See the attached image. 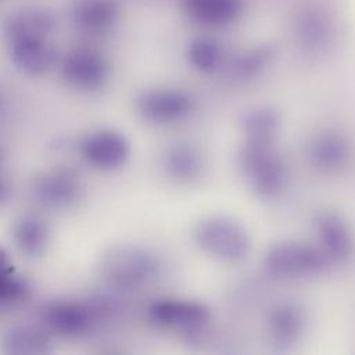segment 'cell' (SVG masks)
I'll return each mask as SVG.
<instances>
[{
  "instance_id": "8992f818",
  "label": "cell",
  "mask_w": 355,
  "mask_h": 355,
  "mask_svg": "<svg viewBox=\"0 0 355 355\" xmlns=\"http://www.w3.org/2000/svg\"><path fill=\"white\" fill-rule=\"evenodd\" d=\"M197 108V98L182 87H153L136 98L137 114L153 125H173L187 119Z\"/></svg>"
},
{
  "instance_id": "d6986e66",
  "label": "cell",
  "mask_w": 355,
  "mask_h": 355,
  "mask_svg": "<svg viewBox=\"0 0 355 355\" xmlns=\"http://www.w3.org/2000/svg\"><path fill=\"white\" fill-rule=\"evenodd\" d=\"M229 57L225 44L208 35L193 37L186 47L187 62L197 72L207 75L223 71Z\"/></svg>"
},
{
  "instance_id": "5bb4252c",
  "label": "cell",
  "mask_w": 355,
  "mask_h": 355,
  "mask_svg": "<svg viewBox=\"0 0 355 355\" xmlns=\"http://www.w3.org/2000/svg\"><path fill=\"white\" fill-rule=\"evenodd\" d=\"M43 322L50 331L58 336L78 337L90 330L94 323V312L83 302L61 300L43 309Z\"/></svg>"
},
{
  "instance_id": "ac0fdd59",
  "label": "cell",
  "mask_w": 355,
  "mask_h": 355,
  "mask_svg": "<svg viewBox=\"0 0 355 355\" xmlns=\"http://www.w3.org/2000/svg\"><path fill=\"white\" fill-rule=\"evenodd\" d=\"M12 241L22 255L28 258L42 257L50 243L47 222L33 214L19 216L12 226Z\"/></svg>"
},
{
  "instance_id": "52a82bcc",
  "label": "cell",
  "mask_w": 355,
  "mask_h": 355,
  "mask_svg": "<svg viewBox=\"0 0 355 355\" xmlns=\"http://www.w3.org/2000/svg\"><path fill=\"white\" fill-rule=\"evenodd\" d=\"M150 322L162 330L193 334L202 331L211 322L209 308L196 300L164 297L147 308Z\"/></svg>"
},
{
  "instance_id": "9a60e30c",
  "label": "cell",
  "mask_w": 355,
  "mask_h": 355,
  "mask_svg": "<svg viewBox=\"0 0 355 355\" xmlns=\"http://www.w3.org/2000/svg\"><path fill=\"white\" fill-rule=\"evenodd\" d=\"M161 168L169 180L179 184H190L204 175L205 157L196 144L178 141L164 151Z\"/></svg>"
},
{
  "instance_id": "6da1fadb",
  "label": "cell",
  "mask_w": 355,
  "mask_h": 355,
  "mask_svg": "<svg viewBox=\"0 0 355 355\" xmlns=\"http://www.w3.org/2000/svg\"><path fill=\"white\" fill-rule=\"evenodd\" d=\"M98 269L108 287L122 293H133L161 280L165 272V261L151 247L118 244L110 247L101 255Z\"/></svg>"
},
{
  "instance_id": "277c9868",
  "label": "cell",
  "mask_w": 355,
  "mask_h": 355,
  "mask_svg": "<svg viewBox=\"0 0 355 355\" xmlns=\"http://www.w3.org/2000/svg\"><path fill=\"white\" fill-rule=\"evenodd\" d=\"M191 237L204 254L227 265L241 263L251 251V239L247 229L227 215L201 218L194 225Z\"/></svg>"
},
{
  "instance_id": "44dd1931",
  "label": "cell",
  "mask_w": 355,
  "mask_h": 355,
  "mask_svg": "<svg viewBox=\"0 0 355 355\" xmlns=\"http://www.w3.org/2000/svg\"><path fill=\"white\" fill-rule=\"evenodd\" d=\"M280 114L270 105H258L244 112L241 129L245 139L275 140L280 128Z\"/></svg>"
},
{
  "instance_id": "7a4b0ae2",
  "label": "cell",
  "mask_w": 355,
  "mask_h": 355,
  "mask_svg": "<svg viewBox=\"0 0 355 355\" xmlns=\"http://www.w3.org/2000/svg\"><path fill=\"white\" fill-rule=\"evenodd\" d=\"M237 162L245 184L257 197L275 200L287 190L288 165L275 140L244 139Z\"/></svg>"
},
{
  "instance_id": "30bf717a",
  "label": "cell",
  "mask_w": 355,
  "mask_h": 355,
  "mask_svg": "<svg viewBox=\"0 0 355 355\" xmlns=\"http://www.w3.org/2000/svg\"><path fill=\"white\" fill-rule=\"evenodd\" d=\"M83 161L97 171H116L130 157V143L119 130L101 128L86 133L79 141Z\"/></svg>"
},
{
  "instance_id": "ffe728a7",
  "label": "cell",
  "mask_w": 355,
  "mask_h": 355,
  "mask_svg": "<svg viewBox=\"0 0 355 355\" xmlns=\"http://www.w3.org/2000/svg\"><path fill=\"white\" fill-rule=\"evenodd\" d=\"M3 352L11 355H44L53 351L50 334L31 324L12 326L1 340Z\"/></svg>"
},
{
  "instance_id": "7402d4cb",
  "label": "cell",
  "mask_w": 355,
  "mask_h": 355,
  "mask_svg": "<svg viewBox=\"0 0 355 355\" xmlns=\"http://www.w3.org/2000/svg\"><path fill=\"white\" fill-rule=\"evenodd\" d=\"M1 279H0V304L1 306H15L22 304L29 293L31 286L28 280L19 275L11 263L7 262V258H3L1 263Z\"/></svg>"
},
{
  "instance_id": "2e32d148",
  "label": "cell",
  "mask_w": 355,
  "mask_h": 355,
  "mask_svg": "<svg viewBox=\"0 0 355 355\" xmlns=\"http://www.w3.org/2000/svg\"><path fill=\"white\" fill-rule=\"evenodd\" d=\"M266 331L275 344L297 343L306 330V312L295 301H280L266 312Z\"/></svg>"
},
{
  "instance_id": "3957f363",
  "label": "cell",
  "mask_w": 355,
  "mask_h": 355,
  "mask_svg": "<svg viewBox=\"0 0 355 355\" xmlns=\"http://www.w3.org/2000/svg\"><path fill=\"white\" fill-rule=\"evenodd\" d=\"M263 268L275 279L291 280L319 276L330 268L349 272L336 262L320 245L300 240H283L273 244L265 254Z\"/></svg>"
},
{
  "instance_id": "7c38bea8",
  "label": "cell",
  "mask_w": 355,
  "mask_h": 355,
  "mask_svg": "<svg viewBox=\"0 0 355 355\" xmlns=\"http://www.w3.org/2000/svg\"><path fill=\"white\" fill-rule=\"evenodd\" d=\"M68 18L75 31L98 37L111 33L121 19L118 0H72Z\"/></svg>"
},
{
  "instance_id": "ba28073f",
  "label": "cell",
  "mask_w": 355,
  "mask_h": 355,
  "mask_svg": "<svg viewBox=\"0 0 355 355\" xmlns=\"http://www.w3.org/2000/svg\"><path fill=\"white\" fill-rule=\"evenodd\" d=\"M293 35L300 50L308 55H322L336 39L334 19L327 8L315 1L301 6L293 24Z\"/></svg>"
},
{
  "instance_id": "4fadbf2b",
  "label": "cell",
  "mask_w": 355,
  "mask_h": 355,
  "mask_svg": "<svg viewBox=\"0 0 355 355\" xmlns=\"http://www.w3.org/2000/svg\"><path fill=\"white\" fill-rule=\"evenodd\" d=\"M247 0H179L182 15L193 25L222 29L234 25L243 15Z\"/></svg>"
},
{
  "instance_id": "e0dca14e",
  "label": "cell",
  "mask_w": 355,
  "mask_h": 355,
  "mask_svg": "<svg viewBox=\"0 0 355 355\" xmlns=\"http://www.w3.org/2000/svg\"><path fill=\"white\" fill-rule=\"evenodd\" d=\"M276 57L272 44H255L229 57L223 71L233 82H251L266 72Z\"/></svg>"
},
{
  "instance_id": "5b68a950",
  "label": "cell",
  "mask_w": 355,
  "mask_h": 355,
  "mask_svg": "<svg viewBox=\"0 0 355 355\" xmlns=\"http://www.w3.org/2000/svg\"><path fill=\"white\" fill-rule=\"evenodd\" d=\"M60 75L72 89L83 93L98 92L111 79V62L100 50L80 46L60 58Z\"/></svg>"
},
{
  "instance_id": "8fae6325",
  "label": "cell",
  "mask_w": 355,
  "mask_h": 355,
  "mask_svg": "<svg viewBox=\"0 0 355 355\" xmlns=\"http://www.w3.org/2000/svg\"><path fill=\"white\" fill-rule=\"evenodd\" d=\"M32 194L44 208L62 211L79 202L83 196V184L79 175L72 169L54 168L33 179Z\"/></svg>"
},
{
  "instance_id": "9c48e42d",
  "label": "cell",
  "mask_w": 355,
  "mask_h": 355,
  "mask_svg": "<svg viewBox=\"0 0 355 355\" xmlns=\"http://www.w3.org/2000/svg\"><path fill=\"white\" fill-rule=\"evenodd\" d=\"M51 36L50 33L28 32L4 39L12 65L28 76L47 73L60 61Z\"/></svg>"
}]
</instances>
